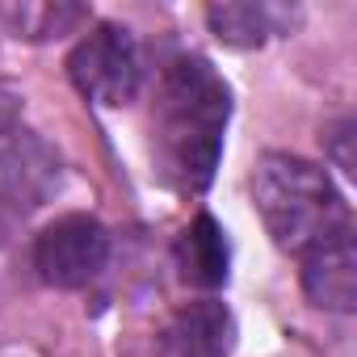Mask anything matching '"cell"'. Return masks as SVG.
Returning <instances> with one entry per match:
<instances>
[{
  "instance_id": "1",
  "label": "cell",
  "mask_w": 357,
  "mask_h": 357,
  "mask_svg": "<svg viewBox=\"0 0 357 357\" xmlns=\"http://www.w3.org/2000/svg\"><path fill=\"white\" fill-rule=\"evenodd\" d=\"M231 89L202 55H181L160 72L151 97V168L160 185L202 198L223 160Z\"/></svg>"
},
{
  "instance_id": "2",
  "label": "cell",
  "mask_w": 357,
  "mask_h": 357,
  "mask_svg": "<svg viewBox=\"0 0 357 357\" xmlns=\"http://www.w3.org/2000/svg\"><path fill=\"white\" fill-rule=\"evenodd\" d=\"M252 202L273 244L298 261L336 240H353L349 202L332 176L303 155L265 151L252 168Z\"/></svg>"
},
{
  "instance_id": "3",
  "label": "cell",
  "mask_w": 357,
  "mask_h": 357,
  "mask_svg": "<svg viewBox=\"0 0 357 357\" xmlns=\"http://www.w3.org/2000/svg\"><path fill=\"white\" fill-rule=\"evenodd\" d=\"M68 76L93 105L118 109V105L135 101V93L143 84V55H139L135 34L126 26H114V22L93 26L72 47Z\"/></svg>"
},
{
  "instance_id": "4",
  "label": "cell",
  "mask_w": 357,
  "mask_h": 357,
  "mask_svg": "<svg viewBox=\"0 0 357 357\" xmlns=\"http://www.w3.org/2000/svg\"><path fill=\"white\" fill-rule=\"evenodd\" d=\"M109 265V231L93 215H63L34 240V269L55 290H80Z\"/></svg>"
},
{
  "instance_id": "5",
  "label": "cell",
  "mask_w": 357,
  "mask_h": 357,
  "mask_svg": "<svg viewBox=\"0 0 357 357\" xmlns=\"http://www.w3.org/2000/svg\"><path fill=\"white\" fill-rule=\"evenodd\" d=\"M63 185V160L59 151L22 122L0 130V202L30 215L47 206Z\"/></svg>"
},
{
  "instance_id": "6",
  "label": "cell",
  "mask_w": 357,
  "mask_h": 357,
  "mask_svg": "<svg viewBox=\"0 0 357 357\" xmlns=\"http://www.w3.org/2000/svg\"><path fill=\"white\" fill-rule=\"evenodd\" d=\"M236 315L219 298H194L160 332V357H231Z\"/></svg>"
},
{
  "instance_id": "7",
  "label": "cell",
  "mask_w": 357,
  "mask_h": 357,
  "mask_svg": "<svg viewBox=\"0 0 357 357\" xmlns=\"http://www.w3.org/2000/svg\"><path fill=\"white\" fill-rule=\"evenodd\" d=\"M176 257V273L194 290H219L227 286V269H231V248H227V231L215 223V215H198L190 227H181L172 244Z\"/></svg>"
},
{
  "instance_id": "8",
  "label": "cell",
  "mask_w": 357,
  "mask_h": 357,
  "mask_svg": "<svg viewBox=\"0 0 357 357\" xmlns=\"http://www.w3.org/2000/svg\"><path fill=\"white\" fill-rule=\"evenodd\" d=\"M303 290L315 307L349 315L357 307V257L353 240H336L303 257Z\"/></svg>"
},
{
  "instance_id": "9",
  "label": "cell",
  "mask_w": 357,
  "mask_h": 357,
  "mask_svg": "<svg viewBox=\"0 0 357 357\" xmlns=\"http://www.w3.org/2000/svg\"><path fill=\"white\" fill-rule=\"evenodd\" d=\"M206 22H211L219 43H227L236 51H252L278 34H290L298 13H290L282 5H211Z\"/></svg>"
},
{
  "instance_id": "10",
  "label": "cell",
  "mask_w": 357,
  "mask_h": 357,
  "mask_svg": "<svg viewBox=\"0 0 357 357\" xmlns=\"http://www.w3.org/2000/svg\"><path fill=\"white\" fill-rule=\"evenodd\" d=\"M89 22L84 5H68V0H22V5H0V26L13 38L26 43H47L59 34H72Z\"/></svg>"
},
{
  "instance_id": "11",
  "label": "cell",
  "mask_w": 357,
  "mask_h": 357,
  "mask_svg": "<svg viewBox=\"0 0 357 357\" xmlns=\"http://www.w3.org/2000/svg\"><path fill=\"white\" fill-rule=\"evenodd\" d=\"M324 143H328L332 164H336L344 176H353V151H349V143H353V122H349V118H340V122L324 135Z\"/></svg>"
},
{
  "instance_id": "12",
  "label": "cell",
  "mask_w": 357,
  "mask_h": 357,
  "mask_svg": "<svg viewBox=\"0 0 357 357\" xmlns=\"http://www.w3.org/2000/svg\"><path fill=\"white\" fill-rule=\"evenodd\" d=\"M17 118H22V97L9 93V89H0V130L17 126Z\"/></svg>"
}]
</instances>
